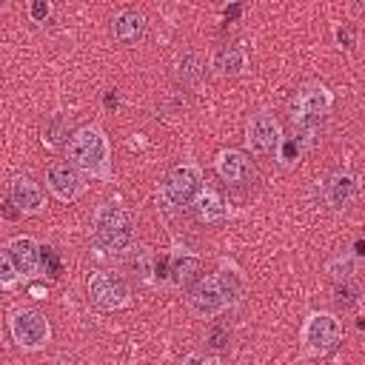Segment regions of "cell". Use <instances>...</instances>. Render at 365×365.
Masks as SVG:
<instances>
[{
    "label": "cell",
    "instance_id": "1",
    "mask_svg": "<svg viewBox=\"0 0 365 365\" xmlns=\"http://www.w3.org/2000/svg\"><path fill=\"white\" fill-rule=\"evenodd\" d=\"M66 157L80 174L94 177L100 182H111V148L100 125H80L66 143Z\"/></svg>",
    "mask_w": 365,
    "mask_h": 365
},
{
    "label": "cell",
    "instance_id": "2",
    "mask_svg": "<svg viewBox=\"0 0 365 365\" xmlns=\"http://www.w3.org/2000/svg\"><path fill=\"white\" fill-rule=\"evenodd\" d=\"M91 228H94V240L100 248L106 251H125L131 248V240H134V220L131 214L120 205V202H100L97 211H94V220H91Z\"/></svg>",
    "mask_w": 365,
    "mask_h": 365
},
{
    "label": "cell",
    "instance_id": "3",
    "mask_svg": "<svg viewBox=\"0 0 365 365\" xmlns=\"http://www.w3.org/2000/svg\"><path fill=\"white\" fill-rule=\"evenodd\" d=\"M331 106H334V94L328 91V86H322V83H302L294 91L291 106H288L294 131H314L317 123L331 111Z\"/></svg>",
    "mask_w": 365,
    "mask_h": 365
},
{
    "label": "cell",
    "instance_id": "4",
    "mask_svg": "<svg viewBox=\"0 0 365 365\" xmlns=\"http://www.w3.org/2000/svg\"><path fill=\"white\" fill-rule=\"evenodd\" d=\"M200 194H202V171L197 163H177L174 168H168V174L160 182V197L174 208L194 205Z\"/></svg>",
    "mask_w": 365,
    "mask_h": 365
},
{
    "label": "cell",
    "instance_id": "5",
    "mask_svg": "<svg viewBox=\"0 0 365 365\" xmlns=\"http://www.w3.org/2000/svg\"><path fill=\"white\" fill-rule=\"evenodd\" d=\"M302 348L308 356H325L328 351H334L342 339V325L334 314L328 311H314L305 317L302 331H299Z\"/></svg>",
    "mask_w": 365,
    "mask_h": 365
},
{
    "label": "cell",
    "instance_id": "6",
    "mask_svg": "<svg viewBox=\"0 0 365 365\" xmlns=\"http://www.w3.org/2000/svg\"><path fill=\"white\" fill-rule=\"evenodd\" d=\"M9 334L17 348L23 351H40L51 339V325L46 314L37 308H14L9 314Z\"/></svg>",
    "mask_w": 365,
    "mask_h": 365
},
{
    "label": "cell",
    "instance_id": "7",
    "mask_svg": "<svg viewBox=\"0 0 365 365\" xmlns=\"http://www.w3.org/2000/svg\"><path fill=\"white\" fill-rule=\"evenodd\" d=\"M185 302H188L191 317H197V319H214L217 314H222V311L231 305V299H228V294H225V288H222L220 274H205V277H200V279L191 285Z\"/></svg>",
    "mask_w": 365,
    "mask_h": 365
},
{
    "label": "cell",
    "instance_id": "8",
    "mask_svg": "<svg viewBox=\"0 0 365 365\" xmlns=\"http://www.w3.org/2000/svg\"><path fill=\"white\" fill-rule=\"evenodd\" d=\"M88 299L103 311H120L131 302V291L120 274L94 271L88 277Z\"/></svg>",
    "mask_w": 365,
    "mask_h": 365
},
{
    "label": "cell",
    "instance_id": "9",
    "mask_svg": "<svg viewBox=\"0 0 365 365\" xmlns=\"http://www.w3.org/2000/svg\"><path fill=\"white\" fill-rule=\"evenodd\" d=\"M245 145L257 157L277 154L282 145V125L271 111H257L245 125Z\"/></svg>",
    "mask_w": 365,
    "mask_h": 365
},
{
    "label": "cell",
    "instance_id": "10",
    "mask_svg": "<svg viewBox=\"0 0 365 365\" xmlns=\"http://www.w3.org/2000/svg\"><path fill=\"white\" fill-rule=\"evenodd\" d=\"M214 171L231 188H248L257 182V168H254L251 157L240 148H222L214 157Z\"/></svg>",
    "mask_w": 365,
    "mask_h": 365
},
{
    "label": "cell",
    "instance_id": "11",
    "mask_svg": "<svg viewBox=\"0 0 365 365\" xmlns=\"http://www.w3.org/2000/svg\"><path fill=\"white\" fill-rule=\"evenodd\" d=\"M319 197L331 211H345L359 197V180L351 171H331L319 182Z\"/></svg>",
    "mask_w": 365,
    "mask_h": 365
},
{
    "label": "cell",
    "instance_id": "12",
    "mask_svg": "<svg viewBox=\"0 0 365 365\" xmlns=\"http://www.w3.org/2000/svg\"><path fill=\"white\" fill-rule=\"evenodd\" d=\"M46 185L60 202H74L86 191V180L71 163H51L46 168Z\"/></svg>",
    "mask_w": 365,
    "mask_h": 365
},
{
    "label": "cell",
    "instance_id": "13",
    "mask_svg": "<svg viewBox=\"0 0 365 365\" xmlns=\"http://www.w3.org/2000/svg\"><path fill=\"white\" fill-rule=\"evenodd\" d=\"M9 200L14 202V208L23 214V217H34V214H43L46 208V194L43 188L26 177V174H14L11 182H9Z\"/></svg>",
    "mask_w": 365,
    "mask_h": 365
},
{
    "label": "cell",
    "instance_id": "14",
    "mask_svg": "<svg viewBox=\"0 0 365 365\" xmlns=\"http://www.w3.org/2000/svg\"><path fill=\"white\" fill-rule=\"evenodd\" d=\"M40 248H43V245H37V242H34L31 237H26V234L11 237V240L3 245V251L14 259V265H17V271H20L23 279H29V277H34V274L40 271Z\"/></svg>",
    "mask_w": 365,
    "mask_h": 365
},
{
    "label": "cell",
    "instance_id": "15",
    "mask_svg": "<svg viewBox=\"0 0 365 365\" xmlns=\"http://www.w3.org/2000/svg\"><path fill=\"white\" fill-rule=\"evenodd\" d=\"M143 34H145V17H143L140 11L125 9V11L114 14V20H111V37H114L120 46L131 48V46H137V43L143 40Z\"/></svg>",
    "mask_w": 365,
    "mask_h": 365
},
{
    "label": "cell",
    "instance_id": "16",
    "mask_svg": "<svg viewBox=\"0 0 365 365\" xmlns=\"http://www.w3.org/2000/svg\"><path fill=\"white\" fill-rule=\"evenodd\" d=\"M211 66L222 77H240L248 68V54L242 46H220L211 57Z\"/></svg>",
    "mask_w": 365,
    "mask_h": 365
},
{
    "label": "cell",
    "instance_id": "17",
    "mask_svg": "<svg viewBox=\"0 0 365 365\" xmlns=\"http://www.w3.org/2000/svg\"><path fill=\"white\" fill-rule=\"evenodd\" d=\"M191 208H194V217L200 222H205V225H217V222H222L228 217V205L214 188H202V194L194 200Z\"/></svg>",
    "mask_w": 365,
    "mask_h": 365
},
{
    "label": "cell",
    "instance_id": "18",
    "mask_svg": "<svg viewBox=\"0 0 365 365\" xmlns=\"http://www.w3.org/2000/svg\"><path fill=\"white\" fill-rule=\"evenodd\" d=\"M174 74H177V80H180L185 88H197V86H202V80H205V74H208V66H205L202 54L185 51V54L177 57Z\"/></svg>",
    "mask_w": 365,
    "mask_h": 365
},
{
    "label": "cell",
    "instance_id": "19",
    "mask_svg": "<svg viewBox=\"0 0 365 365\" xmlns=\"http://www.w3.org/2000/svg\"><path fill=\"white\" fill-rule=\"evenodd\" d=\"M311 137H314V131H297L294 137H282V145L277 151L279 165L282 168H294L302 160V154L311 148Z\"/></svg>",
    "mask_w": 365,
    "mask_h": 365
},
{
    "label": "cell",
    "instance_id": "20",
    "mask_svg": "<svg viewBox=\"0 0 365 365\" xmlns=\"http://www.w3.org/2000/svg\"><path fill=\"white\" fill-rule=\"evenodd\" d=\"M197 268H200V259L191 251H174L168 257V277L174 285H188L191 277L197 274Z\"/></svg>",
    "mask_w": 365,
    "mask_h": 365
},
{
    "label": "cell",
    "instance_id": "21",
    "mask_svg": "<svg viewBox=\"0 0 365 365\" xmlns=\"http://www.w3.org/2000/svg\"><path fill=\"white\" fill-rule=\"evenodd\" d=\"M128 268L134 271V277H140L143 282H154L157 277V257H154V251L148 248V245H137V248H131V254H128Z\"/></svg>",
    "mask_w": 365,
    "mask_h": 365
},
{
    "label": "cell",
    "instance_id": "22",
    "mask_svg": "<svg viewBox=\"0 0 365 365\" xmlns=\"http://www.w3.org/2000/svg\"><path fill=\"white\" fill-rule=\"evenodd\" d=\"M40 134H43L40 140H43V145H46V148H57V145L66 140V134H68L66 114H60V111H57V114H51V117L43 123V131H40ZM66 143H68V140H66Z\"/></svg>",
    "mask_w": 365,
    "mask_h": 365
},
{
    "label": "cell",
    "instance_id": "23",
    "mask_svg": "<svg viewBox=\"0 0 365 365\" xmlns=\"http://www.w3.org/2000/svg\"><path fill=\"white\" fill-rule=\"evenodd\" d=\"M328 274H331L336 282H342V279H354V257H351L348 251L336 254V257L328 262Z\"/></svg>",
    "mask_w": 365,
    "mask_h": 365
},
{
    "label": "cell",
    "instance_id": "24",
    "mask_svg": "<svg viewBox=\"0 0 365 365\" xmlns=\"http://www.w3.org/2000/svg\"><path fill=\"white\" fill-rule=\"evenodd\" d=\"M20 279H23V277H20L17 265H14V259H11L6 251H0V288H3V291H11Z\"/></svg>",
    "mask_w": 365,
    "mask_h": 365
},
{
    "label": "cell",
    "instance_id": "25",
    "mask_svg": "<svg viewBox=\"0 0 365 365\" xmlns=\"http://www.w3.org/2000/svg\"><path fill=\"white\" fill-rule=\"evenodd\" d=\"M359 297H362V288H359L356 279H342V282H336V302H339L342 308L356 305Z\"/></svg>",
    "mask_w": 365,
    "mask_h": 365
},
{
    "label": "cell",
    "instance_id": "26",
    "mask_svg": "<svg viewBox=\"0 0 365 365\" xmlns=\"http://www.w3.org/2000/svg\"><path fill=\"white\" fill-rule=\"evenodd\" d=\"M205 342H208L214 351H222V348H228V342H231V331H228L225 325L214 322V325H208V331H205Z\"/></svg>",
    "mask_w": 365,
    "mask_h": 365
},
{
    "label": "cell",
    "instance_id": "27",
    "mask_svg": "<svg viewBox=\"0 0 365 365\" xmlns=\"http://www.w3.org/2000/svg\"><path fill=\"white\" fill-rule=\"evenodd\" d=\"M40 265H43V271L48 274V277H57L60 274V257H57V251L54 248H40Z\"/></svg>",
    "mask_w": 365,
    "mask_h": 365
},
{
    "label": "cell",
    "instance_id": "28",
    "mask_svg": "<svg viewBox=\"0 0 365 365\" xmlns=\"http://www.w3.org/2000/svg\"><path fill=\"white\" fill-rule=\"evenodd\" d=\"M29 17H31V23H46L51 17V3L48 0H31L29 3Z\"/></svg>",
    "mask_w": 365,
    "mask_h": 365
},
{
    "label": "cell",
    "instance_id": "29",
    "mask_svg": "<svg viewBox=\"0 0 365 365\" xmlns=\"http://www.w3.org/2000/svg\"><path fill=\"white\" fill-rule=\"evenodd\" d=\"M163 108H165L168 114H174V117H180V114H185V108H188V100L182 97V91H171V94L165 97V103H163Z\"/></svg>",
    "mask_w": 365,
    "mask_h": 365
},
{
    "label": "cell",
    "instance_id": "30",
    "mask_svg": "<svg viewBox=\"0 0 365 365\" xmlns=\"http://www.w3.org/2000/svg\"><path fill=\"white\" fill-rule=\"evenodd\" d=\"M334 37H336V43H339L342 48H354V46H356V31H354L351 26H336Z\"/></svg>",
    "mask_w": 365,
    "mask_h": 365
},
{
    "label": "cell",
    "instance_id": "31",
    "mask_svg": "<svg viewBox=\"0 0 365 365\" xmlns=\"http://www.w3.org/2000/svg\"><path fill=\"white\" fill-rule=\"evenodd\" d=\"M182 365H220L214 356H202V354H188L182 359Z\"/></svg>",
    "mask_w": 365,
    "mask_h": 365
},
{
    "label": "cell",
    "instance_id": "32",
    "mask_svg": "<svg viewBox=\"0 0 365 365\" xmlns=\"http://www.w3.org/2000/svg\"><path fill=\"white\" fill-rule=\"evenodd\" d=\"M240 14H242V6H240V3H234V6H228V9L222 11V17H225V23H234V20L240 17Z\"/></svg>",
    "mask_w": 365,
    "mask_h": 365
},
{
    "label": "cell",
    "instance_id": "33",
    "mask_svg": "<svg viewBox=\"0 0 365 365\" xmlns=\"http://www.w3.org/2000/svg\"><path fill=\"white\" fill-rule=\"evenodd\" d=\"M117 106H120L117 94H114V91H108V94H106V108H117Z\"/></svg>",
    "mask_w": 365,
    "mask_h": 365
},
{
    "label": "cell",
    "instance_id": "34",
    "mask_svg": "<svg viewBox=\"0 0 365 365\" xmlns=\"http://www.w3.org/2000/svg\"><path fill=\"white\" fill-rule=\"evenodd\" d=\"M51 365H74V359H68V356H57Z\"/></svg>",
    "mask_w": 365,
    "mask_h": 365
},
{
    "label": "cell",
    "instance_id": "35",
    "mask_svg": "<svg viewBox=\"0 0 365 365\" xmlns=\"http://www.w3.org/2000/svg\"><path fill=\"white\" fill-rule=\"evenodd\" d=\"M359 11H362V14H365V3H362V6H359Z\"/></svg>",
    "mask_w": 365,
    "mask_h": 365
}]
</instances>
